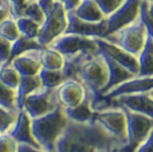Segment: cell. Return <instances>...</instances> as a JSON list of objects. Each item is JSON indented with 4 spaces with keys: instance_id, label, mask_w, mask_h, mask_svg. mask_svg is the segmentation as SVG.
Instances as JSON below:
<instances>
[{
    "instance_id": "43",
    "label": "cell",
    "mask_w": 153,
    "mask_h": 152,
    "mask_svg": "<svg viewBox=\"0 0 153 152\" xmlns=\"http://www.w3.org/2000/svg\"><path fill=\"white\" fill-rule=\"evenodd\" d=\"M147 10H149V14L151 16V19H153V2H150L149 6H147Z\"/></svg>"
},
{
    "instance_id": "2",
    "label": "cell",
    "mask_w": 153,
    "mask_h": 152,
    "mask_svg": "<svg viewBox=\"0 0 153 152\" xmlns=\"http://www.w3.org/2000/svg\"><path fill=\"white\" fill-rule=\"evenodd\" d=\"M69 119L64 113L62 105L42 117L31 119L32 135L41 150L54 152L58 137L63 133Z\"/></svg>"
},
{
    "instance_id": "47",
    "label": "cell",
    "mask_w": 153,
    "mask_h": 152,
    "mask_svg": "<svg viewBox=\"0 0 153 152\" xmlns=\"http://www.w3.org/2000/svg\"><path fill=\"white\" fill-rule=\"evenodd\" d=\"M150 95H151L153 97V90H151V92H150Z\"/></svg>"
},
{
    "instance_id": "40",
    "label": "cell",
    "mask_w": 153,
    "mask_h": 152,
    "mask_svg": "<svg viewBox=\"0 0 153 152\" xmlns=\"http://www.w3.org/2000/svg\"><path fill=\"white\" fill-rule=\"evenodd\" d=\"M80 2H81V0H62V4H63L64 8L66 9V12L74 10Z\"/></svg>"
},
{
    "instance_id": "21",
    "label": "cell",
    "mask_w": 153,
    "mask_h": 152,
    "mask_svg": "<svg viewBox=\"0 0 153 152\" xmlns=\"http://www.w3.org/2000/svg\"><path fill=\"white\" fill-rule=\"evenodd\" d=\"M40 87H42V86H41L38 75L30 77L21 76L19 86H17V88L15 89V92H16V108H17L19 111L22 109L23 102H24L26 96H29L31 93L39 89Z\"/></svg>"
},
{
    "instance_id": "23",
    "label": "cell",
    "mask_w": 153,
    "mask_h": 152,
    "mask_svg": "<svg viewBox=\"0 0 153 152\" xmlns=\"http://www.w3.org/2000/svg\"><path fill=\"white\" fill-rule=\"evenodd\" d=\"M73 13L80 19L90 23H97L105 19L101 9L98 8L94 0H81V2L73 10Z\"/></svg>"
},
{
    "instance_id": "35",
    "label": "cell",
    "mask_w": 153,
    "mask_h": 152,
    "mask_svg": "<svg viewBox=\"0 0 153 152\" xmlns=\"http://www.w3.org/2000/svg\"><path fill=\"white\" fill-rule=\"evenodd\" d=\"M147 6H149V2L142 1L140 9V19L143 22V24H144L145 29H146L147 36L153 39V19H151V16L149 14Z\"/></svg>"
},
{
    "instance_id": "49",
    "label": "cell",
    "mask_w": 153,
    "mask_h": 152,
    "mask_svg": "<svg viewBox=\"0 0 153 152\" xmlns=\"http://www.w3.org/2000/svg\"><path fill=\"white\" fill-rule=\"evenodd\" d=\"M55 1H59V2H62V0H55Z\"/></svg>"
},
{
    "instance_id": "14",
    "label": "cell",
    "mask_w": 153,
    "mask_h": 152,
    "mask_svg": "<svg viewBox=\"0 0 153 152\" xmlns=\"http://www.w3.org/2000/svg\"><path fill=\"white\" fill-rule=\"evenodd\" d=\"M6 134H8L13 139H15L17 144H24V145L36 148V149H40V146L38 145V143L36 142V139L32 135L31 118L24 110H19L17 112L16 120Z\"/></svg>"
},
{
    "instance_id": "1",
    "label": "cell",
    "mask_w": 153,
    "mask_h": 152,
    "mask_svg": "<svg viewBox=\"0 0 153 152\" xmlns=\"http://www.w3.org/2000/svg\"><path fill=\"white\" fill-rule=\"evenodd\" d=\"M126 146L120 139L108 134L97 121L78 124L68 121L58 137L54 152H95L97 150L121 149Z\"/></svg>"
},
{
    "instance_id": "32",
    "label": "cell",
    "mask_w": 153,
    "mask_h": 152,
    "mask_svg": "<svg viewBox=\"0 0 153 152\" xmlns=\"http://www.w3.org/2000/svg\"><path fill=\"white\" fill-rule=\"evenodd\" d=\"M27 0H4L5 7L13 19L23 17V13L27 6Z\"/></svg>"
},
{
    "instance_id": "15",
    "label": "cell",
    "mask_w": 153,
    "mask_h": 152,
    "mask_svg": "<svg viewBox=\"0 0 153 152\" xmlns=\"http://www.w3.org/2000/svg\"><path fill=\"white\" fill-rule=\"evenodd\" d=\"M56 95L59 105L63 108H72L83 101L86 90L76 80H65L56 88Z\"/></svg>"
},
{
    "instance_id": "25",
    "label": "cell",
    "mask_w": 153,
    "mask_h": 152,
    "mask_svg": "<svg viewBox=\"0 0 153 152\" xmlns=\"http://www.w3.org/2000/svg\"><path fill=\"white\" fill-rule=\"evenodd\" d=\"M40 48H45V47L40 46V44L37 41V39H30L24 37V36H19V38L12 44V53H10L8 62L5 65H9L15 57L19 56L26 51H33V49H40Z\"/></svg>"
},
{
    "instance_id": "19",
    "label": "cell",
    "mask_w": 153,
    "mask_h": 152,
    "mask_svg": "<svg viewBox=\"0 0 153 152\" xmlns=\"http://www.w3.org/2000/svg\"><path fill=\"white\" fill-rule=\"evenodd\" d=\"M98 51H83L70 57H64V64L62 68V72L65 80H76L78 72L81 66L86 63L90 57Z\"/></svg>"
},
{
    "instance_id": "8",
    "label": "cell",
    "mask_w": 153,
    "mask_h": 152,
    "mask_svg": "<svg viewBox=\"0 0 153 152\" xmlns=\"http://www.w3.org/2000/svg\"><path fill=\"white\" fill-rule=\"evenodd\" d=\"M48 47L58 51L63 57L73 56L83 51H98L95 38L68 33L59 36Z\"/></svg>"
},
{
    "instance_id": "7",
    "label": "cell",
    "mask_w": 153,
    "mask_h": 152,
    "mask_svg": "<svg viewBox=\"0 0 153 152\" xmlns=\"http://www.w3.org/2000/svg\"><path fill=\"white\" fill-rule=\"evenodd\" d=\"M59 105L56 95V88L40 87L29 96H26L21 110H24L31 119L42 117L51 112Z\"/></svg>"
},
{
    "instance_id": "41",
    "label": "cell",
    "mask_w": 153,
    "mask_h": 152,
    "mask_svg": "<svg viewBox=\"0 0 153 152\" xmlns=\"http://www.w3.org/2000/svg\"><path fill=\"white\" fill-rule=\"evenodd\" d=\"M17 152H46L41 149H36L29 145H24V144H19L17 148Z\"/></svg>"
},
{
    "instance_id": "24",
    "label": "cell",
    "mask_w": 153,
    "mask_h": 152,
    "mask_svg": "<svg viewBox=\"0 0 153 152\" xmlns=\"http://www.w3.org/2000/svg\"><path fill=\"white\" fill-rule=\"evenodd\" d=\"M39 61H40L41 69L62 70L64 64V57L58 51H54L49 47H45L40 49Z\"/></svg>"
},
{
    "instance_id": "30",
    "label": "cell",
    "mask_w": 153,
    "mask_h": 152,
    "mask_svg": "<svg viewBox=\"0 0 153 152\" xmlns=\"http://www.w3.org/2000/svg\"><path fill=\"white\" fill-rule=\"evenodd\" d=\"M0 107L10 111H19L16 108V92L8 88L0 81Z\"/></svg>"
},
{
    "instance_id": "31",
    "label": "cell",
    "mask_w": 153,
    "mask_h": 152,
    "mask_svg": "<svg viewBox=\"0 0 153 152\" xmlns=\"http://www.w3.org/2000/svg\"><path fill=\"white\" fill-rule=\"evenodd\" d=\"M19 111H10L0 107V134H6L16 120Z\"/></svg>"
},
{
    "instance_id": "20",
    "label": "cell",
    "mask_w": 153,
    "mask_h": 152,
    "mask_svg": "<svg viewBox=\"0 0 153 152\" xmlns=\"http://www.w3.org/2000/svg\"><path fill=\"white\" fill-rule=\"evenodd\" d=\"M63 109L66 118L70 121H73V122L86 124V122L94 120V118H95V112L90 107L89 98L87 97V95L85 96L83 101L81 103H79L78 105H76V107Z\"/></svg>"
},
{
    "instance_id": "13",
    "label": "cell",
    "mask_w": 153,
    "mask_h": 152,
    "mask_svg": "<svg viewBox=\"0 0 153 152\" xmlns=\"http://www.w3.org/2000/svg\"><path fill=\"white\" fill-rule=\"evenodd\" d=\"M113 100L119 108L128 109L133 112L146 115L153 119V97L150 95V93L121 95Z\"/></svg>"
},
{
    "instance_id": "34",
    "label": "cell",
    "mask_w": 153,
    "mask_h": 152,
    "mask_svg": "<svg viewBox=\"0 0 153 152\" xmlns=\"http://www.w3.org/2000/svg\"><path fill=\"white\" fill-rule=\"evenodd\" d=\"M94 1L98 6V8L101 9L104 17H108V15H111L117 8L121 6L125 0H94Z\"/></svg>"
},
{
    "instance_id": "26",
    "label": "cell",
    "mask_w": 153,
    "mask_h": 152,
    "mask_svg": "<svg viewBox=\"0 0 153 152\" xmlns=\"http://www.w3.org/2000/svg\"><path fill=\"white\" fill-rule=\"evenodd\" d=\"M38 77L40 79L41 86L45 88L55 89L57 88L63 81H65L62 70L41 69L39 71Z\"/></svg>"
},
{
    "instance_id": "10",
    "label": "cell",
    "mask_w": 153,
    "mask_h": 152,
    "mask_svg": "<svg viewBox=\"0 0 153 152\" xmlns=\"http://www.w3.org/2000/svg\"><path fill=\"white\" fill-rule=\"evenodd\" d=\"M94 119L108 134L127 144V121L121 108L115 107L96 112Z\"/></svg>"
},
{
    "instance_id": "18",
    "label": "cell",
    "mask_w": 153,
    "mask_h": 152,
    "mask_svg": "<svg viewBox=\"0 0 153 152\" xmlns=\"http://www.w3.org/2000/svg\"><path fill=\"white\" fill-rule=\"evenodd\" d=\"M105 61V64H106V68H108V83L105 86V88L103 89V95L108 94L111 89H113L114 87H117L118 85L127 81L129 79L134 78V75L131 72H129L126 68H123L122 65L115 62L114 60H112L111 57L106 56L104 54H101Z\"/></svg>"
},
{
    "instance_id": "38",
    "label": "cell",
    "mask_w": 153,
    "mask_h": 152,
    "mask_svg": "<svg viewBox=\"0 0 153 152\" xmlns=\"http://www.w3.org/2000/svg\"><path fill=\"white\" fill-rule=\"evenodd\" d=\"M135 152H153V130L151 132L150 136L136 149Z\"/></svg>"
},
{
    "instance_id": "12",
    "label": "cell",
    "mask_w": 153,
    "mask_h": 152,
    "mask_svg": "<svg viewBox=\"0 0 153 152\" xmlns=\"http://www.w3.org/2000/svg\"><path fill=\"white\" fill-rule=\"evenodd\" d=\"M96 45L98 47V51L101 54H104L106 56L111 57L115 62L122 65L123 68L131 72L135 77L138 75V61L137 57L123 51L122 48L118 47L117 45L110 42L103 38H95Z\"/></svg>"
},
{
    "instance_id": "42",
    "label": "cell",
    "mask_w": 153,
    "mask_h": 152,
    "mask_svg": "<svg viewBox=\"0 0 153 152\" xmlns=\"http://www.w3.org/2000/svg\"><path fill=\"white\" fill-rule=\"evenodd\" d=\"M8 16H10L9 13H8V10L5 9V8H0V22L1 21H4V19L8 17Z\"/></svg>"
},
{
    "instance_id": "17",
    "label": "cell",
    "mask_w": 153,
    "mask_h": 152,
    "mask_svg": "<svg viewBox=\"0 0 153 152\" xmlns=\"http://www.w3.org/2000/svg\"><path fill=\"white\" fill-rule=\"evenodd\" d=\"M40 49L29 51L19 56L15 57L9 65H12L14 69L19 72V76H37L39 71L41 70V65H40V61H39Z\"/></svg>"
},
{
    "instance_id": "48",
    "label": "cell",
    "mask_w": 153,
    "mask_h": 152,
    "mask_svg": "<svg viewBox=\"0 0 153 152\" xmlns=\"http://www.w3.org/2000/svg\"><path fill=\"white\" fill-rule=\"evenodd\" d=\"M27 1H38V0H27Z\"/></svg>"
},
{
    "instance_id": "33",
    "label": "cell",
    "mask_w": 153,
    "mask_h": 152,
    "mask_svg": "<svg viewBox=\"0 0 153 152\" xmlns=\"http://www.w3.org/2000/svg\"><path fill=\"white\" fill-rule=\"evenodd\" d=\"M23 17H27L41 25L45 21V14L42 13V10L39 7L37 1H29L25 10L23 13Z\"/></svg>"
},
{
    "instance_id": "29",
    "label": "cell",
    "mask_w": 153,
    "mask_h": 152,
    "mask_svg": "<svg viewBox=\"0 0 153 152\" xmlns=\"http://www.w3.org/2000/svg\"><path fill=\"white\" fill-rule=\"evenodd\" d=\"M21 76L12 65H0V81L8 88H17Z\"/></svg>"
},
{
    "instance_id": "16",
    "label": "cell",
    "mask_w": 153,
    "mask_h": 152,
    "mask_svg": "<svg viewBox=\"0 0 153 152\" xmlns=\"http://www.w3.org/2000/svg\"><path fill=\"white\" fill-rule=\"evenodd\" d=\"M151 90H153V76L134 77L127 81L118 85L113 89H111L108 94H105V96L108 98H115L121 95L150 93Z\"/></svg>"
},
{
    "instance_id": "27",
    "label": "cell",
    "mask_w": 153,
    "mask_h": 152,
    "mask_svg": "<svg viewBox=\"0 0 153 152\" xmlns=\"http://www.w3.org/2000/svg\"><path fill=\"white\" fill-rule=\"evenodd\" d=\"M16 24L21 36H24L30 39H37L40 31V26H41L37 22L27 17H19L16 19Z\"/></svg>"
},
{
    "instance_id": "6",
    "label": "cell",
    "mask_w": 153,
    "mask_h": 152,
    "mask_svg": "<svg viewBox=\"0 0 153 152\" xmlns=\"http://www.w3.org/2000/svg\"><path fill=\"white\" fill-rule=\"evenodd\" d=\"M66 26H68L66 9L64 8L62 2L57 1L54 9L45 16V21L40 26L37 41L40 44V46L48 47L55 39L64 34Z\"/></svg>"
},
{
    "instance_id": "45",
    "label": "cell",
    "mask_w": 153,
    "mask_h": 152,
    "mask_svg": "<svg viewBox=\"0 0 153 152\" xmlns=\"http://www.w3.org/2000/svg\"><path fill=\"white\" fill-rule=\"evenodd\" d=\"M0 8H5V9H6L5 4H4V0H0Z\"/></svg>"
},
{
    "instance_id": "50",
    "label": "cell",
    "mask_w": 153,
    "mask_h": 152,
    "mask_svg": "<svg viewBox=\"0 0 153 152\" xmlns=\"http://www.w3.org/2000/svg\"><path fill=\"white\" fill-rule=\"evenodd\" d=\"M121 152H122V151H121Z\"/></svg>"
},
{
    "instance_id": "37",
    "label": "cell",
    "mask_w": 153,
    "mask_h": 152,
    "mask_svg": "<svg viewBox=\"0 0 153 152\" xmlns=\"http://www.w3.org/2000/svg\"><path fill=\"white\" fill-rule=\"evenodd\" d=\"M12 44L13 42L0 37V65H5L8 62L12 53Z\"/></svg>"
},
{
    "instance_id": "11",
    "label": "cell",
    "mask_w": 153,
    "mask_h": 152,
    "mask_svg": "<svg viewBox=\"0 0 153 152\" xmlns=\"http://www.w3.org/2000/svg\"><path fill=\"white\" fill-rule=\"evenodd\" d=\"M68 16V26L64 33L68 34H78L89 38H105L106 37V22L103 19L97 23H90L80 19L73 10L66 12Z\"/></svg>"
},
{
    "instance_id": "3",
    "label": "cell",
    "mask_w": 153,
    "mask_h": 152,
    "mask_svg": "<svg viewBox=\"0 0 153 152\" xmlns=\"http://www.w3.org/2000/svg\"><path fill=\"white\" fill-rule=\"evenodd\" d=\"M108 80L106 64L101 53H96L81 66L76 81L82 85L90 103H95L103 96V89Z\"/></svg>"
},
{
    "instance_id": "4",
    "label": "cell",
    "mask_w": 153,
    "mask_h": 152,
    "mask_svg": "<svg viewBox=\"0 0 153 152\" xmlns=\"http://www.w3.org/2000/svg\"><path fill=\"white\" fill-rule=\"evenodd\" d=\"M146 38V29L138 17V19H136L134 23L122 28L119 31L114 32L110 36H106L103 39L117 45L123 51L137 57L145 45Z\"/></svg>"
},
{
    "instance_id": "9",
    "label": "cell",
    "mask_w": 153,
    "mask_h": 152,
    "mask_svg": "<svg viewBox=\"0 0 153 152\" xmlns=\"http://www.w3.org/2000/svg\"><path fill=\"white\" fill-rule=\"evenodd\" d=\"M142 0H125L119 8L111 15L105 17L106 36H110L120 29L134 23L140 17V9Z\"/></svg>"
},
{
    "instance_id": "39",
    "label": "cell",
    "mask_w": 153,
    "mask_h": 152,
    "mask_svg": "<svg viewBox=\"0 0 153 152\" xmlns=\"http://www.w3.org/2000/svg\"><path fill=\"white\" fill-rule=\"evenodd\" d=\"M37 2H38L39 7L41 8L42 13L45 14L46 16L47 14H49L54 9V7H55L57 1H55V0H38Z\"/></svg>"
},
{
    "instance_id": "22",
    "label": "cell",
    "mask_w": 153,
    "mask_h": 152,
    "mask_svg": "<svg viewBox=\"0 0 153 152\" xmlns=\"http://www.w3.org/2000/svg\"><path fill=\"white\" fill-rule=\"evenodd\" d=\"M138 75L137 77L153 76V39L147 36L144 47L137 56Z\"/></svg>"
},
{
    "instance_id": "46",
    "label": "cell",
    "mask_w": 153,
    "mask_h": 152,
    "mask_svg": "<svg viewBox=\"0 0 153 152\" xmlns=\"http://www.w3.org/2000/svg\"><path fill=\"white\" fill-rule=\"evenodd\" d=\"M142 1H146L149 4H150V2H153V0H142Z\"/></svg>"
},
{
    "instance_id": "36",
    "label": "cell",
    "mask_w": 153,
    "mask_h": 152,
    "mask_svg": "<svg viewBox=\"0 0 153 152\" xmlns=\"http://www.w3.org/2000/svg\"><path fill=\"white\" fill-rule=\"evenodd\" d=\"M19 144L8 134H0V152H17Z\"/></svg>"
},
{
    "instance_id": "28",
    "label": "cell",
    "mask_w": 153,
    "mask_h": 152,
    "mask_svg": "<svg viewBox=\"0 0 153 152\" xmlns=\"http://www.w3.org/2000/svg\"><path fill=\"white\" fill-rule=\"evenodd\" d=\"M19 36L21 34L17 29L16 19H13L12 16H8L4 21L0 22V37L1 38L6 39L10 42H14Z\"/></svg>"
},
{
    "instance_id": "44",
    "label": "cell",
    "mask_w": 153,
    "mask_h": 152,
    "mask_svg": "<svg viewBox=\"0 0 153 152\" xmlns=\"http://www.w3.org/2000/svg\"><path fill=\"white\" fill-rule=\"evenodd\" d=\"M121 149H111V150H97L95 152H121Z\"/></svg>"
},
{
    "instance_id": "5",
    "label": "cell",
    "mask_w": 153,
    "mask_h": 152,
    "mask_svg": "<svg viewBox=\"0 0 153 152\" xmlns=\"http://www.w3.org/2000/svg\"><path fill=\"white\" fill-rule=\"evenodd\" d=\"M127 121V144L122 152H135L153 130V119L121 108Z\"/></svg>"
}]
</instances>
